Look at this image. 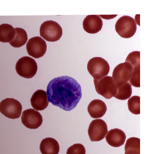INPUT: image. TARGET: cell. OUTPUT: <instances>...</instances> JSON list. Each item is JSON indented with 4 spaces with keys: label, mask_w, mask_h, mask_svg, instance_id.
<instances>
[{
    "label": "cell",
    "mask_w": 154,
    "mask_h": 154,
    "mask_svg": "<svg viewBox=\"0 0 154 154\" xmlns=\"http://www.w3.org/2000/svg\"><path fill=\"white\" fill-rule=\"evenodd\" d=\"M125 62L130 63L133 68V70L140 69V52L134 51L129 54Z\"/></svg>",
    "instance_id": "obj_22"
},
{
    "label": "cell",
    "mask_w": 154,
    "mask_h": 154,
    "mask_svg": "<svg viewBox=\"0 0 154 154\" xmlns=\"http://www.w3.org/2000/svg\"><path fill=\"white\" fill-rule=\"evenodd\" d=\"M28 54L35 58L42 57L47 50V45L45 40L39 36L30 39L26 45Z\"/></svg>",
    "instance_id": "obj_10"
},
{
    "label": "cell",
    "mask_w": 154,
    "mask_h": 154,
    "mask_svg": "<svg viewBox=\"0 0 154 154\" xmlns=\"http://www.w3.org/2000/svg\"><path fill=\"white\" fill-rule=\"evenodd\" d=\"M85 148L82 144L76 143L67 149L66 154H85Z\"/></svg>",
    "instance_id": "obj_23"
},
{
    "label": "cell",
    "mask_w": 154,
    "mask_h": 154,
    "mask_svg": "<svg viewBox=\"0 0 154 154\" xmlns=\"http://www.w3.org/2000/svg\"><path fill=\"white\" fill-rule=\"evenodd\" d=\"M38 65L34 59L29 57H24L18 60L15 69L18 74L24 78H33L36 74Z\"/></svg>",
    "instance_id": "obj_5"
},
{
    "label": "cell",
    "mask_w": 154,
    "mask_h": 154,
    "mask_svg": "<svg viewBox=\"0 0 154 154\" xmlns=\"http://www.w3.org/2000/svg\"><path fill=\"white\" fill-rule=\"evenodd\" d=\"M30 102L32 106L35 110H44L47 108L49 103L47 92L41 90L36 91L31 98Z\"/></svg>",
    "instance_id": "obj_14"
},
{
    "label": "cell",
    "mask_w": 154,
    "mask_h": 154,
    "mask_svg": "<svg viewBox=\"0 0 154 154\" xmlns=\"http://www.w3.org/2000/svg\"><path fill=\"white\" fill-rule=\"evenodd\" d=\"M103 22L100 15H88L83 22V26L86 32L95 34L99 32L102 28Z\"/></svg>",
    "instance_id": "obj_12"
},
{
    "label": "cell",
    "mask_w": 154,
    "mask_h": 154,
    "mask_svg": "<svg viewBox=\"0 0 154 154\" xmlns=\"http://www.w3.org/2000/svg\"><path fill=\"white\" fill-rule=\"evenodd\" d=\"M128 109L131 113L135 115L140 114V97L134 96L129 98L128 101Z\"/></svg>",
    "instance_id": "obj_21"
},
{
    "label": "cell",
    "mask_w": 154,
    "mask_h": 154,
    "mask_svg": "<svg viewBox=\"0 0 154 154\" xmlns=\"http://www.w3.org/2000/svg\"><path fill=\"white\" fill-rule=\"evenodd\" d=\"M87 69L94 79L100 80L109 74L110 66L109 63L103 58L94 57L88 61Z\"/></svg>",
    "instance_id": "obj_3"
},
{
    "label": "cell",
    "mask_w": 154,
    "mask_h": 154,
    "mask_svg": "<svg viewBox=\"0 0 154 154\" xmlns=\"http://www.w3.org/2000/svg\"><path fill=\"white\" fill-rule=\"evenodd\" d=\"M115 29L116 32L121 37L130 38L136 32L137 24L134 18L124 15L117 21Z\"/></svg>",
    "instance_id": "obj_4"
},
{
    "label": "cell",
    "mask_w": 154,
    "mask_h": 154,
    "mask_svg": "<svg viewBox=\"0 0 154 154\" xmlns=\"http://www.w3.org/2000/svg\"><path fill=\"white\" fill-rule=\"evenodd\" d=\"M132 94L131 85L128 82L121 87H117L116 93L114 97L119 100H126L130 98Z\"/></svg>",
    "instance_id": "obj_20"
},
{
    "label": "cell",
    "mask_w": 154,
    "mask_h": 154,
    "mask_svg": "<svg viewBox=\"0 0 154 154\" xmlns=\"http://www.w3.org/2000/svg\"><path fill=\"white\" fill-rule=\"evenodd\" d=\"M16 35L14 38L9 42L12 47L15 48H19L23 47L27 42L28 36L26 30L21 28H15Z\"/></svg>",
    "instance_id": "obj_18"
},
{
    "label": "cell",
    "mask_w": 154,
    "mask_h": 154,
    "mask_svg": "<svg viewBox=\"0 0 154 154\" xmlns=\"http://www.w3.org/2000/svg\"><path fill=\"white\" fill-rule=\"evenodd\" d=\"M133 68L128 63L119 64L114 69L112 78L117 87H121L128 82L131 78Z\"/></svg>",
    "instance_id": "obj_8"
},
{
    "label": "cell",
    "mask_w": 154,
    "mask_h": 154,
    "mask_svg": "<svg viewBox=\"0 0 154 154\" xmlns=\"http://www.w3.org/2000/svg\"><path fill=\"white\" fill-rule=\"evenodd\" d=\"M105 137L108 144L115 147L123 145L126 139L125 132L121 129L116 128L112 129L108 132Z\"/></svg>",
    "instance_id": "obj_13"
},
{
    "label": "cell",
    "mask_w": 154,
    "mask_h": 154,
    "mask_svg": "<svg viewBox=\"0 0 154 154\" xmlns=\"http://www.w3.org/2000/svg\"><path fill=\"white\" fill-rule=\"evenodd\" d=\"M128 82L135 87H140V69L133 70L131 78Z\"/></svg>",
    "instance_id": "obj_24"
},
{
    "label": "cell",
    "mask_w": 154,
    "mask_h": 154,
    "mask_svg": "<svg viewBox=\"0 0 154 154\" xmlns=\"http://www.w3.org/2000/svg\"><path fill=\"white\" fill-rule=\"evenodd\" d=\"M108 132L107 124L100 119L94 120L91 123L88 130V134L92 141H99L106 137Z\"/></svg>",
    "instance_id": "obj_9"
},
{
    "label": "cell",
    "mask_w": 154,
    "mask_h": 154,
    "mask_svg": "<svg viewBox=\"0 0 154 154\" xmlns=\"http://www.w3.org/2000/svg\"><path fill=\"white\" fill-rule=\"evenodd\" d=\"M125 154H140V139L135 137L128 138L126 141Z\"/></svg>",
    "instance_id": "obj_19"
},
{
    "label": "cell",
    "mask_w": 154,
    "mask_h": 154,
    "mask_svg": "<svg viewBox=\"0 0 154 154\" xmlns=\"http://www.w3.org/2000/svg\"><path fill=\"white\" fill-rule=\"evenodd\" d=\"M46 92L49 102L69 112L75 108L82 96L81 85L68 76L52 79L48 85Z\"/></svg>",
    "instance_id": "obj_1"
},
{
    "label": "cell",
    "mask_w": 154,
    "mask_h": 154,
    "mask_svg": "<svg viewBox=\"0 0 154 154\" xmlns=\"http://www.w3.org/2000/svg\"><path fill=\"white\" fill-rule=\"evenodd\" d=\"M60 146L57 141L51 137L43 139L40 145V150L42 154H58Z\"/></svg>",
    "instance_id": "obj_16"
},
{
    "label": "cell",
    "mask_w": 154,
    "mask_h": 154,
    "mask_svg": "<svg viewBox=\"0 0 154 154\" xmlns=\"http://www.w3.org/2000/svg\"><path fill=\"white\" fill-rule=\"evenodd\" d=\"M21 122L26 127L30 129H36L42 123V115L38 111L29 109L24 111L21 118Z\"/></svg>",
    "instance_id": "obj_11"
},
{
    "label": "cell",
    "mask_w": 154,
    "mask_h": 154,
    "mask_svg": "<svg viewBox=\"0 0 154 154\" xmlns=\"http://www.w3.org/2000/svg\"><path fill=\"white\" fill-rule=\"evenodd\" d=\"M94 83L97 93L106 99H111L116 94L117 87L112 77L106 76L100 80L94 79Z\"/></svg>",
    "instance_id": "obj_6"
},
{
    "label": "cell",
    "mask_w": 154,
    "mask_h": 154,
    "mask_svg": "<svg viewBox=\"0 0 154 154\" xmlns=\"http://www.w3.org/2000/svg\"><path fill=\"white\" fill-rule=\"evenodd\" d=\"M105 103L100 100H94L91 101L88 106V110L91 118L98 119L103 116L107 111Z\"/></svg>",
    "instance_id": "obj_15"
},
{
    "label": "cell",
    "mask_w": 154,
    "mask_h": 154,
    "mask_svg": "<svg viewBox=\"0 0 154 154\" xmlns=\"http://www.w3.org/2000/svg\"><path fill=\"white\" fill-rule=\"evenodd\" d=\"M40 34L46 41L54 42L60 39L63 35V29L60 24L55 21H45L40 27Z\"/></svg>",
    "instance_id": "obj_2"
},
{
    "label": "cell",
    "mask_w": 154,
    "mask_h": 154,
    "mask_svg": "<svg viewBox=\"0 0 154 154\" xmlns=\"http://www.w3.org/2000/svg\"><path fill=\"white\" fill-rule=\"evenodd\" d=\"M15 35V28L10 24L4 23L0 25V42L9 43L14 38Z\"/></svg>",
    "instance_id": "obj_17"
},
{
    "label": "cell",
    "mask_w": 154,
    "mask_h": 154,
    "mask_svg": "<svg viewBox=\"0 0 154 154\" xmlns=\"http://www.w3.org/2000/svg\"><path fill=\"white\" fill-rule=\"evenodd\" d=\"M22 109L21 103L14 98H6L0 103V112L9 119H15L20 118Z\"/></svg>",
    "instance_id": "obj_7"
}]
</instances>
